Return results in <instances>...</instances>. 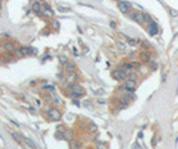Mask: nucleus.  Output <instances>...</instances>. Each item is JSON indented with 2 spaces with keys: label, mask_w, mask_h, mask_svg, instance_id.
<instances>
[{
  "label": "nucleus",
  "mask_w": 178,
  "mask_h": 149,
  "mask_svg": "<svg viewBox=\"0 0 178 149\" xmlns=\"http://www.w3.org/2000/svg\"><path fill=\"white\" fill-rule=\"evenodd\" d=\"M23 144H25L27 146H29V148H37V145L35 144V142L32 141V140H29V139H27V137H24V139H23Z\"/></svg>",
  "instance_id": "nucleus-10"
},
{
  "label": "nucleus",
  "mask_w": 178,
  "mask_h": 149,
  "mask_svg": "<svg viewBox=\"0 0 178 149\" xmlns=\"http://www.w3.org/2000/svg\"><path fill=\"white\" fill-rule=\"evenodd\" d=\"M32 11L36 15H39V16H41L43 15V7H41V4L39 3V2H36V3H33V5H32Z\"/></svg>",
  "instance_id": "nucleus-7"
},
{
  "label": "nucleus",
  "mask_w": 178,
  "mask_h": 149,
  "mask_svg": "<svg viewBox=\"0 0 178 149\" xmlns=\"http://www.w3.org/2000/svg\"><path fill=\"white\" fill-rule=\"evenodd\" d=\"M118 8H120V11L122 13H128L129 9H130V4L126 3V2H120L118 3Z\"/></svg>",
  "instance_id": "nucleus-6"
},
{
  "label": "nucleus",
  "mask_w": 178,
  "mask_h": 149,
  "mask_svg": "<svg viewBox=\"0 0 178 149\" xmlns=\"http://www.w3.org/2000/svg\"><path fill=\"white\" fill-rule=\"evenodd\" d=\"M124 68H125V69H128V71H132V69L134 68V64H133V63H129V61H126L125 64H124Z\"/></svg>",
  "instance_id": "nucleus-15"
},
{
  "label": "nucleus",
  "mask_w": 178,
  "mask_h": 149,
  "mask_svg": "<svg viewBox=\"0 0 178 149\" xmlns=\"http://www.w3.org/2000/svg\"><path fill=\"white\" fill-rule=\"evenodd\" d=\"M69 145H70V148H79L81 144L79 141H75V140H70V142H69Z\"/></svg>",
  "instance_id": "nucleus-16"
},
{
  "label": "nucleus",
  "mask_w": 178,
  "mask_h": 149,
  "mask_svg": "<svg viewBox=\"0 0 178 149\" xmlns=\"http://www.w3.org/2000/svg\"><path fill=\"white\" fill-rule=\"evenodd\" d=\"M58 9H60L61 12H67V11H69V8H64V7H58Z\"/></svg>",
  "instance_id": "nucleus-19"
},
{
  "label": "nucleus",
  "mask_w": 178,
  "mask_h": 149,
  "mask_svg": "<svg viewBox=\"0 0 178 149\" xmlns=\"http://www.w3.org/2000/svg\"><path fill=\"white\" fill-rule=\"evenodd\" d=\"M47 116H48V118L52 121H58L61 118V112L57 108H49L47 111Z\"/></svg>",
  "instance_id": "nucleus-1"
},
{
  "label": "nucleus",
  "mask_w": 178,
  "mask_h": 149,
  "mask_svg": "<svg viewBox=\"0 0 178 149\" xmlns=\"http://www.w3.org/2000/svg\"><path fill=\"white\" fill-rule=\"evenodd\" d=\"M147 29H149V33L150 35H156L157 33V24L154 21H150V23H147Z\"/></svg>",
  "instance_id": "nucleus-8"
},
{
  "label": "nucleus",
  "mask_w": 178,
  "mask_h": 149,
  "mask_svg": "<svg viewBox=\"0 0 178 149\" xmlns=\"http://www.w3.org/2000/svg\"><path fill=\"white\" fill-rule=\"evenodd\" d=\"M169 12H170V15H171V16H178V12H177V11L171 9V8H169Z\"/></svg>",
  "instance_id": "nucleus-18"
},
{
  "label": "nucleus",
  "mask_w": 178,
  "mask_h": 149,
  "mask_svg": "<svg viewBox=\"0 0 178 149\" xmlns=\"http://www.w3.org/2000/svg\"><path fill=\"white\" fill-rule=\"evenodd\" d=\"M43 8H44V11H45V16L48 15L49 17H52V16H53V13H55V12L52 11V8L49 7L48 4H44V7H43Z\"/></svg>",
  "instance_id": "nucleus-14"
},
{
  "label": "nucleus",
  "mask_w": 178,
  "mask_h": 149,
  "mask_svg": "<svg viewBox=\"0 0 178 149\" xmlns=\"http://www.w3.org/2000/svg\"><path fill=\"white\" fill-rule=\"evenodd\" d=\"M3 48L5 52H15V41L12 40H8V41H5V43L3 44Z\"/></svg>",
  "instance_id": "nucleus-4"
},
{
  "label": "nucleus",
  "mask_w": 178,
  "mask_h": 149,
  "mask_svg": "<svg viewBox=\"0 0 178 149\" xmlns=\"http://www.w3.org/2000/svg\"><path fill=\"white\" fill-rule=\"evenodd\" d=\"M88 129H89V132H93V133H94V132H97V127H96L94 124H91Z\"/></svg>",
  "instance_id": "nucleus-17"
},
{
  "label": "nucleus",
  "mask_w": 178,
  "mask_h": 149,
  "mask_svg": "<svg viewBox=\"0 0 178 149\" xmlns=\"http://www.w3.org/2000/svg\"><path fill=\"white\" fill-rule=\"evenodd\" d=\"M130 16H132V19L136 23H138V24H144L145 23V13H142V12H133Z\"/></svg>",
  "instance_id": "nucleus-2"
},
{
  "label": "nucleus",
  "mask_w": 178,
  "mask_h": 149,
  "mask_svg": "<svg viewBox=\"0 0 178 149\" xmlns=\"http://www.w3.org/2000/svg\"><path fill=\"white\" fill-rule=\"evenodd\" d=\"M124 88H125L126 91H134V89L137 88V83H136V80H133V79H126L125 84H124Z\"/></svg>",
  "instance_id": "nucleus-3"
},
{
  "label": "nucleus",
  "mask_w": 178,
  "mask_h": 149,
  "mask_svg": "<svg viewBox=\"0 0 178 149\" xmlns=\"http://www.w3.org/2000/svg\"><path fill=\"white\" fill-rule=\"evenodd\" d=\"M0 2H2V0H0Z\"/></svg>",
  "instance_id": "nucleus-23"
},
{
  "label": "nucleus",
  "mask_w": 178,
  "mask_h": 149,
  "mask_svg": "<svg viewBox=\"0 0 178 149\" xmlns=\"http://www.w3.org/2000/svg\"><path fill=\"white\" fill-rule=\"evenodd\" d=\"M68 89L70 92H76V91H84L82 87L80 84H76V83H70V85H68Z\"/></svg>",
  "instance_id": "nucleus-9"
},
{
  "label": "nucleus",
  "mask_w": 178,
  "mask_h": 149,
  "mask_svg": "<svg viewBox=\"0 0 178 149\" xmlns=\"http://www.w3.org/2000/svg\"><path fill=\"white\" fill-rule=\"evenodd\" d=\"M140 59H141V61H142V63L150 61V55H149V52H142L141 55H140Z\"/></svg>",
  "instance_id": "nucleus-11"
},
{
  "label": "nucleus",
  "mask_w": 178,
  "mask_h": 149,
  "mask_svg": "<svg viewBox=\"0 0 178 149\" xmlns=\"http://www.w3.org/2000/svg\"><path fill=\"white\" fill-rule=\"evenodd\" d=\"M65 72H67V75L75 73L76 72V64L73 61H67L65 63Z\"/></svg>",
  "instance_id": "nucleus-5"
},
{
  "label": "nucleus",
  "mask_w": 178,
  "mask_h": 149,
  "mask_svg": "<svg viewBox=\"0 0 178 149\" xmlns=\"http://www.w3.org/2000/svg\"><path fill=\"white\" fill-rule=\"evenodd\" d=\"M53 28H58V23H57V21L53 23Z\"/></svg>",
  "instance_id": "nucleus-21"
},
{
  "label": "nucleus",
  "mask_w": 178,
  "mask_h": 149,
  "mask_svg": "<svg viewBox=\"0 0 178 149\" xmlns=\"http://www.w3.org/2000/svg\"><path fill=\"white\" fill-rule=\"evenodd\" d=\"M2 94H3V89L0 88V96H2Z\"/></svg>",
  "instance_id": "nucleus-22"
},
{
  "label": "nucleus",
  "mask_w": 178,
  "mask_h": 149,
  "mask_svg": "<svg viewBox=\"0 0 178 149\" xmlns=\"http://www.w3.org/2000/svg\"><path fill=\"white\" fill-rule=\"evenodd\" d=\"M60 60L63 61V64H65V63H67V61H68V60H67V59H65L64 56H61V57H60Z\"/></svg>",
  "instance_id": "nucleus-20"
},
{
  "label": "nucleus",
  "mask_w": 178,
  "mask_h": 149,
  "mask_svg": "<svg viewBox=\"0 0 178 149\" xmlns=\"http://www.w3.org/2000/svg\"><path fill=\"white\" fill-rule=\"evenodd\" d=\"M84 96V91H76V92H70V97L72 99H81Z\"/></svg>",
  "instance_id": "nucleus-12"
},
{
  "label": "nucleus",
  "mask_w": 178,
  "mask_h": 149,
  "mask_svg": "<svg viewBox=\"0 0 178 149\" xmlns=\"http://www.w3.org/2000/svg\"><path fill=\"white\" fill-rule=\"evenodd\" d=\"M12 134V139L17 142V144H23V139H21V136L19 134V133H16V132H12L11 133Z\"/></svg>",
  "instance_id": "nucleus-13"
}]
</instances>
